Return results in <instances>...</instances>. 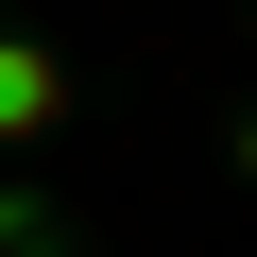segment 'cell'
Masks as SVG:
<instances>
[{
  "instance_id": "obj_1",
  "label": "cell",
  "mask_w": 257,
  "mask_h": 257,
  "mask_svg": "<svg viewBox=\"0 0 257 257\" xmlns=\"http://www.w3.org/2000/svg\"><path fill=\"white\" fill-rule=\"evenodd\" d=\"M52 120V52H0V138H35Z\"/></svg>"
}]
</instances>
